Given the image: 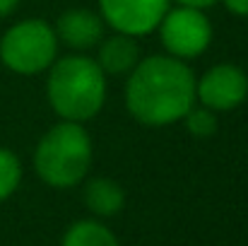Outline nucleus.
<instances>
[{
  "label": "nucleus",
  "mask_w": 248,
  "mask_h": 246,
  "mask_svg": "<svg viewBox=\"0 0 248 246\" xmlns=\"http://www.w3.org/2000/svg\"><path fill=\"white\" fill-rule=\"evenodd\" d=\"M140 63V46L135 36L116 32L108 39L99 41L96 66L104 75H130V70Z\"/></svg>",
  "instance_id": "nucleus-9"
},
{
  "label": "nucleus",
  "mask_w": 248,
  "mask_h": 246,
  "mask_svg": "<svg viewBox=\"0 0 248 246\" xmlns=\"http://www.w3.org/2000/svg\"><path fill=\"white\" fill-rule=\"evenodd\" d=\"M56 36L70 49H92L104 39V19L99 12L84 7L65 10L56 22Z\"/></svg>",
  "instance_id": "nucleus-8"
},
{
  "label": "nucleus",
  "mask_w": 248,
  "mask_h": 246,
  "mask_svg": "<svg viewBox=\"0 0 248 246\" xmlns=\"http://www.w3.org/2000/svg\"><path fill=\"white\" fill-rule=\"evenodd\" d=\"M61 246H121L116 234L99 220H80L68 227Z\"/></svg>",
  "instance_id": "nucleus-11"
},
{
  "label": "nucleus",
  "mask_w": 248,
  "mask_h": 246,
  "mask_svg": "<svg viewBox=\"0 0 248 246\" xmlns=\"http://www.w3.org/2000/svg\"><path fill=\"white\" fill-rule=\"evenodd\" d=\"M19 5V0H0V17H7L10 12H15Z\"/></svg>",
  "instance_id": "nucleus-16"
},
{
  "label": "nucleus",
  "mask_w": 248,
  "mask_h": 246,
  "mask_svg": "<svg viewBox=\"0 0 248 246\" xmlns=\"http://www.w3.org/2000/svg\"><path fill=\"white\" fill-rule=\"evenodd\" d=\"M222 2L229 7V12L241 15V17H248V0H222Z\"/></svg>",
  "instance_id": "nucleus-14"
},
{
  "label": "nucleus",
  "mask_w": 248,
  "mask_h": 246,
  "mask_svg": "<svg viewBox=\"0 0 248 246\" xmlns=\"http://www.w3.org/2000/svg\"><path fill=\"white\" fill-rule=\"evenodd\" d=\"M248 97V75L232 63H219L210 68L200 80H195V101L212 111H232Z\"/></svg>",
  "instance_id": "nucleus-6"
},
{
  "label": "nucleus",
  "mask_w": 248,
  "mask_h": 246,
  "mask_svg": "<svg viewBox=\"0 0 248 246\" xmlns=\"http://www.w3.org/2000/svg\"><path fill=\"white\" fill-rule=\"evenodd\" d=\"M186 121V128L193 138H212L219 128V118H217V111L207 109V106H190V111L183 116Z\"/></svg>",
  "instance_id": "nucleus-13"
},
{
  "label": "nucleus",
  "mask_w": 248,
  "mask_h": 246,
  "mask_svg": "<svg viewBox=\"0 0 248 246\" xmlns=\"http://www.w3.org/2000/svg\"><path fill=\"white\" fill-rule=\"evenodd\" d=\"M82 198H84L87 210L94 213L96 217H113L125 205V191H123V186L118 181H113V179H106V176L89 179L84 183Z\"/></svg>",
  "instance_id": "nucleus-10"
},
{
  "label": "nucleus",
  "mask_w": 248,
  "mask_h": 246,
  "mask_svg": "<svg viewBox=\"0 0 248 246\" xmlns=\"http://www.w3.org/2000/svg\"><path fill=\"white\" fill-rule=\"evenodd\" d=\"M99 15L116 32L142 36L159 27L169 0H99Z\"/></svg>",
  "instance_id": "nucleus-7"
},
{
  "label": "nucleus",
  "mask_w": 248,
  "mask_h": 246,
  "mask_svg": "<svg viewBox=\"0 0 248 246\" xmlns=\"http://www.w3.org/2000/svg\"><path fill=\"white\" fill-rule=\"evenodd\" d=\"M178 5L183 7H195V10H205V7H212L217 0H176Z\"/></svg>",
  "instance_id": "nucleus-15"
},
{
  "label": "nucleus",
  "mask_w": 248,
  "mask_h": 246,
  "mask_svg": "<svg viewBox=\"0 0 248 246\" xmlns=\"http://www.w3.org/2000/svg\"><path fill=\"white\" fill-rule=\"evenodd\" d=\"M125 106L145 126L183 121L190 106H195V75L181 58L150 56L128 75Z\"/></svg>",
  "instance_id": "nucleus-1"
},
{
  "label": "nucleus",
  "mask_w": 248,
  "mask_h": 246,
  "mask_svg": "<svg viewBox=\"0 0 248 246\" xmlns=\"http://www.w3.org/2000/svg\"><path fill=\"white\" fill-rule=\"evenodd\" d=\"M19 181H22V164L19 157L7 150V148H0V203L7 200L17 188H19Z\"/></svg>",
  "instance_id": "nucleus-12"
},
{
  "label": "nucleus",
  "mask_w": 248,
  "mask_h": 246,
  "mask_svg": "<svg viewBox=\"0 0 248 246\" xmlns=\"http://www.w3.org/2000/svg\"><path fill=\"white\" fill-rule=\"evenodd\" d=\"M157 29L169 56L181 61L198 58L212 41V24L205 12L195 7L178 5L176 10H166Z\"/></svg>",
  "instance_id": "nucleus-5"
},
{
  "label": "nucleus",
  "mask_w": 248,
  "mask_h": 246,
  "mask_svg": "<svg viewBox=\"0 0 248 246\" xmlns=\"http://www.w3.org/2000/svg\"><path fill=\"white\" fill-rule=\"evenodd\" d=\"M92 166V140L82 123L63 121L53 126L36 145L34 169L53 188H70L84 181Z\"/></svg>",
  "instance_id": "nucleus-3"
},
{
  "label": "nucleus",
  "mask_w": 248,
  "mask_h": 246,
  "mask_svg": "<svg viewBox=\"0 0 248 246\" xmlns=\"http://www.w3.org/2000/svg\"><path fill=\"white\" fill-rule=\"evenodd\" d=\"M46 94L51 109L63 121L82 123L94 118L106 101V75L96 61L87 56H68L53 61Z\"/></svg>",
  "instance_id": "nucleus-2"
},
{
  "label": "nucleus",
  "mask_w": 248,
  "mask_h": 246,
  "mask_svg": "<svg viewBox=\"0 0 248 246\" xmlns=\"http://www.w3.org/2000/svg\"><path fill=\"white\" fill-rule=\"evenodd\" d=\"M58 51L56 29L44 19L12 24L0 39V61L17 75H36L53 66Z\"/></svg>",
  "instance_id": "nucleus-4"
}]
</instances>
